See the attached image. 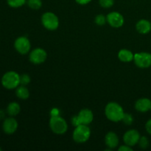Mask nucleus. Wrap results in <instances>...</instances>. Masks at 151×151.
Returning a JSON list of instances; mask_svg holds the SVG:
<instances>
[{
	"instance_id": "6ab92c4d",
	"label": "nucleus",
	"mask_w": 151,
	"mask_h": 151,
	"mask_svg": "<svg viewBox=\"0 0 151 151\" xmlns=\"http://www.w3.org/2000/svg\"><path fill=\"white\" fill-rule=\"evenodd\" d=\"M27 5L32 10H38L42 6L41 0H27Z\"/></svg>"
},
{
	"instance_id": "0eeeda50",
	"label": "nucleus",
	"mask_w": 151,
	"mask_h": 151,
	"mask_svg": "<svg viewBox=\"0 0 151 151\" xmlns=\"http://www.w3.org/2000/svg\"><path fill=\"white\" fill-rule=\"evenodd\" d=\"M135 64L142 69L148 68L151 66V54L149 52H139L134 55Z\"/></svg>"
},
{
	"instance_id": "39448f33",
	"label": "nucleus",
	"mask_w": 151,
	"mask_h": 151,
	"mask_svg": "<svg viewBox=\"0 0 151 151\" xmlns=\"http://www.w3.org/2000/svg\"><path fill=\"white\" fill-rule=\"evenodd\" d=\"M90 135H91L90 128L86 125H80L75 127L72 137L74 141L76 142L83 143L88 141Z\"/></svg>"
},
{
	"instance_id": "6e6552de",
	"label": "nucleus",
	"mask_w": 151,
	"mask_h": 151,
	"mask_svg": "<svg viewBox=\"0 0 151 151\" xmlns=\"http://www.w3.org/2000/svg\"><path fill=\"white\" fill-rule=\"evenodd\" d=\"M14 47L19 53L22 55H26L30 50V42L27 37H19L15 41Z\"/></svg>"
},
{
	"instance_id": "b1692460",
	"label": "nucleus",
	"mask_w": 151,
	"mask_h": 151,
	"mask_svg": "<svg viewBox=\"0 0 151 151\" xmlns=\"http://www.w3.org/2000/svg\"><path fill=\"white\" fill-rule=\"evenodd\" d=\"M100 6L104 8H109L114 4V0H100L99 1Z\"/></svg>"
},
{
	"instance_id": "aec40b11",
	"label": "nucleus",
	"mask_w": 151,
	"mask_h": 151,
	"mask_svg": "<svg viewBox=\"0 0 151 151\" xmlns=\"http://www.w3.org/2000/svg\"><path fill=\"white\" fill-rule=\"evenodd\" d=\"M27 0H7L8 5L11 7H20L25 4Z\"/></svg>"
},
{
	"instance_id": "c85d7f7f",
	"label": "nucleus",
	"mask_w": 151,
	"mask_h": 151,
	"mask_svg": "<svg viewBox=\"0 0 151 151\" xmlns=\"http://www.w3.org/2000/svg\"><path fill=\"white\" fill-rule=\"evenodd\" d=\"M91 1V0H76L77 2L80 4H86Z\"/></svg>"
},
{
	"instance_id": "f3484780",
	"label": "nucleus",
	"mask_w": 151,
	"mask_h": 151,
	"mask_svg": "<svg viewBox=\"0 0 151 151\" xmlns=\"http://www.w3.org/2000/svg\"><path fill=\"white\" fill-rule=\"evenodd\" d=\"M21 111V107L19 104L16 102H12V103H9L7 106L6 111L7 114L10 116H15L19 114Z\"/></svg>"
},
{
	"instance_id": "1a4fd4ad",
	"label": "nucleus",
	"mask_w": 151,
	"mask_h": 151,
	"mask_svg": "<svg viewBox=\"0 0 151 151\" xmlns=\"http://www.w3.org/2000/svg\"><path fill=\"white\" fill-rule=\"evenodd\" d=\"M47 58V53L41 48H36L29 53V60L34 64H41L44 63Z\"/></svg>"
},
{
	"instance_id": "a878e982",
	"label": "nucleus",
	"mask_w": 151,
	"mask_h": 151,
	"mask_svg": "<svg viewBox=\"0 0 151 151\" xmlns=\"http://www.w3.org/2000/svg\"><path fill=\"white\" fill-rule=\"evenodd\" d=\"M118 150L119 151H132L133 149L131 148V147H130V146L125 145H122L121 147H119V149H118Z\"/></svg>"
},
{
	"instance_id": "f8f14e48",
	"label": "nucleus",
	"mask_w": 151,
	"mask_h": 151,
	"mask_svg": "<svg viewBox=\"0 0 151 151\" xmlns=\"http://www.w3.org/2000/svg\"><path fill=\"white\" fill-rule=\"evenodd\" d=\"M18 128V122L15 118L13 116H10L8 118H6L4 120L2 124L3 131L6 134L11 135L14 134Z\"/></svg>"
},
{
	"instance_id": "bb28decb",
	"label": "nucleus",
	"mask_w": 151,
	"mask_h": 151,
	"mask_svg": "<svg viewBox=\"0 0 151 151\" xmlns=\"http://www.w3.org/2000/svg\"><path fill=\"white\" fill-rule=\"evenodd\" d=\"M145 128L147 132L151 135V119H149V120L147 122V123H146Z\"/></svg>"
},
{
	"instance_id": "393cba45",
	"label": "nucleus",
	"mask_w": 151,
	"mask_h": 151,
	"mask_svg": "<svg viewBox=\"0 0 151 151\" xmlns=\"http://www.w3.org/2000/svg\"><path fill=\"white\" fill-rule=\"evenodd\" d=\"M123 122H125L126 125H131L133 122V116L131 114H125L123 116V119H122Z\"/></svg>"
},
{
	"instance_id": "20e7f679",
	"label": "nucleus",
	"mask_w": 151,
	"mask_h": 151,
	"mask_svg": "<svg viewBox=\"0 0 151 151\" xmlns=\"http://www.w3.org/2000/svg\"><path fill=\"white\" fill-rule=\"evenodd\" d=\"M94 119V114L89 109H83L79 112L78 115L74 116L72 119V123L75 127L80 125H88Z\"/></svg>"
},
{
	"instance_id": "7c9ffc66",
	"label": "nucleus",
	"mask_w": 151,
	"mask_h": 151,
	"mask_svg": "<svg viewBox=\"0 0 151 151\" xmlns=\"http://www.w3.org/2000/svg\"><path fill=\"white\" fill-rule=\"evenodd\" d=\"M1 150H2V149H1V147H0V151H1Z\"/></svg>"
},
{
	"instance_id": "c756f323",
	"label": "nucleus",
	"mask_w": 151,
	"mask_h": 151,
	"mask_svg": "<svg viewBox=\"0 0 151 151\" xmlns=\"http://www.w3.org/2000/svg\"><path fill=\"white\" fill-rule=\"evenodd\" d=\"M4 116H5V112L1 110V109H0V119H4Z\"/></svg>"
},
{
	"instance_id": "9d476101",
	"label": "nucleus",
	"mask_w": 151,
	"mask_h": 151,
	"mask_svg": "<svg viewBox=\"0 0 151 151\" xmlns=\"http://www.w3.org/2000/svg\"><path fill=\"white\" fill-rule=\"evenodd\" d=\"M107 22L112 27L119 28L122 27L124 24V18L118 12H111L106 16Z\"/></svg>"
},
{
	"instance_id": "7ed1b4c3",
	"label": "nucleus",
	"mask_w": 151,
	"mask_h": 151,
	"mask_svg": "<svg viewBox=\"0 0 151 151\" xmlns=\"http://www.w3.org/2000/svg\"><path fill=\"white\" fill-rule=\"evenodd\" d=\"M50 127L53 133L58 135L64 134L68 129V125L66 120L59 115L51 116L50 120Z\"/></svg>"
},
{
	"instance_id": "412c9836",
	"label": "nucleus",
	"mask_w": 151,
	"mask_h": 151,
	"mask_svg": "<svg viewBox=\"0 0 151 151\" xmlns=\"http://www.w3.org/2000/svg\"><path fill=\"white\" fill-rule=\"evenodd\" d=\"M106 22H107V19L104 15L99 14L95 17V23L99 26H103L106 24Z\"/></svg>"
},
{
	"instance_id": "4be33fe9",
	"label": "nucleus",
	"mask_w": 151,
	"mask_h": 151,
	"mask_svg": "<svg viewBox=\"0 0 151 151\" xmlns=\"http://www.w3.org/2000/svg\"><path fill=\"white\" fill-rule=\"evenodd\" d=\"M139 147L142 149L147 148L149 146V141L148 139L146 137H140L139 141Z\"/></svg>"
},
{
	"instance_id": "cd10ccee",
	"label": "nucleus",
	"mask_w": 151,
	"mask_h": 151,
	"mask_svg": "<svg viewBox=\"0 0 151 151\" xmlns=\"http://www.w3.org/2000/svg\"><path fill=\"white\" fill-rule=\"evenodd\" d=\"M59 110L58 109H52L51 110V112H50V114H51V116H58L59 115Z\"/></svg>"
},
{
	"instance_id": "5701e85b",
	"label": "nucleus",
	"mask_w": 151,
	"mask_h": 151,
	"mask_svg": "<svg viewBox=\"0 0 151 151\" xmlns=\"http://www.w3.org/2000/svg\"><path fill=\"white\" fill-rule=\"evenodd\" d=\"M30 82V77L27 74H22L20 75V84L23 86L27 85Z\"/></svg>"
},
{
	"instance_id": "4468645a",
	"label": "nucleus",
	"mask_w": 151,
	"mask_h": 151,
	"mask_svg": "<svg viewBox=\"0 0 151 151\" xmlns=\"http://www.w3.org/2000/svg\"><path fill=\"white\" fill-rule=\"evenodd\" d=\"M105 142L107 147L110 149H114L117 147L119 144V138L114 132H109L105 137Z\"/></svg>"
},
{
	"instance_id": "f257e3e1",
	"label": "nucleus",
	"mask_w": 151,
	"mask_h": 151,
	"mask_svg": "<svg viewBox=\"0 0 151 151\" xmlns=\"http://www.w3.org/2000/svg\"><path fill=\"white\" fill-rule=\"evenodd\" d=\"M105 114L106 116L109 120L112 122H117L122 120L123 116L125 115L123 109L119 104L116 103H109L107 104L105 109Z\"/></svg>"
},
{
	"instance_id": "2f4dec72",
	"label": "nucleus",
	"mask_w": 151,
	"mask_h": 151,
	"mask_svg": "<svg viewBox=\"0 0 151 151\" xmlns=\"http://www.w3.org/2000/svg\"><path fill=\"white\" fill-rule=\"evenodd\" d=\"M150 110H151V109H150Z\"/></svg>"
},
{
	"instance_id": "f03ea898",
	"label": "nucleus",
	"mask_w": 151,
	"mask_h": 151,
	"mask_svg": "<svg viewBox=\"0 0 151 151\" xmlns=\"http://www.w3.org/2000/svg\"><path fill=\"white\" fill-rule=\"evenodd\" d=\"M1 84L7 89H14L20 84V75L14 71H9L1 78Z\"/></svg>"
},
{
	"instance_id": "a211bd4d",
	"label": "nucleus",
	"mask_w": 151,
	"mask_h": 151,
	"mask_svg": "<svg viewBox=\"0 0 151 151\" xmlns=\"http://www.w3.org/2000/svg\"><path fill=\"white\" fill-rule=\"evenodd\" d=\"M16 94L19 99L22 100H27L29 96V90L25 86L22 85L21 86H18L16 90Z\"/></svg>"
},
{
	"instance_id": "423d86ee",
	"label": "nucleus",
	"mask_w": 151,
	"mask_h": 151,
	"mask_svg": "<svg viewBox=\"0 0 151 151\" xmlns=\"http://www.w3.org/2000/svg\"><path fill=\"white\" fill-rule=\"evenodd\" d=\"M41 22L44 27L49 30H55L59 26L58 18L55 13L51 12H47L43 14Z\"/></svg>"
},
{
	"instance_id": "ddd939ff",
	"label": "nucleus",
	"mask_w": 151,
	"mask_h": 151,
	"mask_svg": "<svg viewBox=\"0 0 151 151\" xmlns=\"http://www.w3.org/2000/svg\"><path fill=\"white\" fill-rule=\"evenodd\" d=\"M135 109L142 113L148 111L151 109V100L148 98L139 99L135 103Z\"/></svg>"
},
{
	"instance_id": "2eb2a0df",
	"label": "nucleus",
	"mask_w": 151,
	"mask_h": 151,
	"mask_svg": "<svg viewBox=\"0 0 151 151\" xmlns=\"http://www.w3.org/2000/svg\"><path fill=\"white\" fill-rule=\"evenodd\" d=\"M137 30L141 34H147L151 30V23L148 20L141 19L136 25Z\"/></svg>"
},
{
	"instance_id": "9b49d317",
	"label": "nucleus",
	"mask_w": 151,
	"mask_h": 151,
	"mask_svg": "<svg viewBox=\"0 0 151 151\" xmlns=\"http://www.w3.org/2000/svg\"><path fill=\"white\" fill-rule=\"evenodd\" d=\"M140 134L137 130H129L123 136V141L125 145L133 147L139 143Z\"/></svg>"
},
{
	"instance_id": "dca6fc26",
	"label": "nucleus",
	"mask_w": 151,
	"mask_h": 151,
	"mask_svg": "<svg viewBox=\"0 0 151 151\" xmlns=\"http://www.w3.org/2000/svg\"><path fill=\"white\" fill-rule=\"evenodd\" d=\"M134 55L128 50H121L118 53V58L122 62H130L134 60Z\"/></svg>"
}]
</instances>
